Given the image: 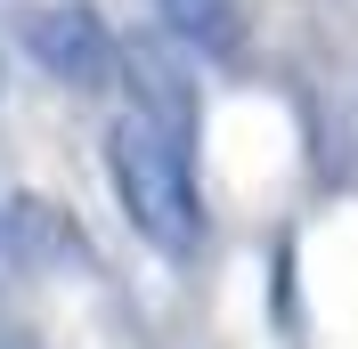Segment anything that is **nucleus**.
<instances>
[{"instance_id": "obj_1", "label": "nucleus", "mask_w": 358, "mask_h": 349, "mask_svg": "<svg viewBox=\"0 0 358 349\" xmlns=\"http://www.w3.org/2000/svg\"><path fill=\"white\" fill-rule=\"evenodd\" d=\"M106 179L138 244H155L163 260H196L203 252V187H196V147L163 138L155 122L122 114L106 131Z\"/></svg>"}, {"instance_id": "obj_2", "label": "nucleus", "mask_w": 358, "mask_h": 349, "mask_svg": "<svg viewBox=\"0 0 358 349\" xmlns=\"http://www.w3.org/2000/svg\"><path fill=\"white\" fill-rule=\"evenodd\" d=\"M24 57L49 73L57 89H114V66H122V33L106 24V8L98 0H49V8H33V17L17 24Z\"/></svg>"}, {"instance_id": "obj_3", "label": "nucleus", "mask_w": 358, "mask_h": 349, "mask_svg": "<svg viewBox=\"0 0 358 349\" xmlns=\"http://www.w3.org/2000/svg\"><path fill=\"white\" fill-rule=\"evenodd\" d=\"M114 89L131 98L138 122H155L163 138L196 147L203 131V89H196V66L171 33H122V66H114Z\"/></svg>"}, {"instance_id": "obj_4", "label": "nucleus", "mask_w": 358, "mask_h": 349, "mask_svg": "<svg viewBox=\"0 0 358 349\" xmlns=\"http://www.w3.org/2000/svg\"><path fill=\"white\" fill-rule=\"evenodd\" d=\"M0 260L41 276V268H82L90 244H82V228H73L66 203H49V195H0Z\"/></svg>"}, {"instance_id": "obj_5", "label": "nucleus", "mask_w": 358, "mask_h": 349, "mask_svg": "<svg viewBox=\"0 0 358 349\" xmlns=\"http://www.w3.org/2000/svg\"><path fill=\"white\" fill-rule=\"evenodd\" d=\"M155 17L196 57H245V0H155Z\"/></svg>"}, {"instance_id": "obj_6", "label": "nucleus", "mask_w": 358, "mask_h": 349, "mask_svg": "<svg viewBox=\"0 0 358 349\" xmlns=\"http://www.w3.org/2000/svg\"><path fill=\"white\" fill-rule=\"evenodd\" d=\"M0 349H41L33 333H17V325H0Z\"/></svg>"}]
</instances>
